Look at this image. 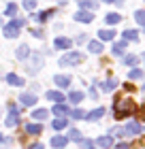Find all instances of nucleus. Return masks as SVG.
<instances>
[{
	"instance_id": "nucleus-1",
	"label": "nucleus",
	"mask_w": 145,
	"mask_h": 149,
	"mask_svg": "<svg viewBox=\"0 0 145 149\" xmlns=\"http://www.w3.org/2000/svg\"><path fill=\"white\" fill-rule=\"evenodd\" d=\"M134 109H137V104L130 98H120L115 102V119H124V117H128V115H132Z\"/></svg>"
},
{
	"instance_id": "nucleus-2",
	"label": "nucleus",
	"mask_w": 145,
	"mask_h": 149,
	"mask_svg": "<svg viewBox=\"0 0 145 149\" xmlns=\"http://www.w3.org/2000/svg\"><path fill=\"white\" fill-rule=\"evenodd\" d=\"M26 22H24V19H13V22H9V24H6L4 26V36L6 38H17L19 36V28H22V26H24Z\"/></svg>"
},
{
	"instance_id": "nucleus-3",
	"label": "nucleus",
	"mask_w": 145,
	"mask_h": 149,
	"mask_svg": "<svg viewBox=\"0 0 145 149\" xmlns=\"http://www.w3.org/2000/svg\"><path fill=\"white\" fill-rule=\"evenodd\" d=\"M43 64H45V58H43V53H32V58H28V72H30V74L39 72Z\"/></svg>"
},
{
	"instance_id": "nucleus-4",
	"label": "nucleus",
	"mask_w": 145,
	"mask_h": 149,
	"mask_svg": "<svg viewBox=\"0 0 145 149\" xmlns=\"http://www.w3.org/2000/svg\"><path fill=\"white\" fill-rule=\"evenodd\" d=\"M81 60H83V56H81L79 51H71V53H66V56H62L60 58V66H75V64H79Z\"/></svg>"
},
{
	"instance_id": "nucleus-5",
	"label": "nucleus",
	"mask_w": 145,
	"mask_h": 149,
	"mask_svg": "<svg viewBox=\"0 0 145 149\" xmlns=\"http://www.w3.org/2000/svg\"><path fill=\"white\" fill-rule=\"evenodd\" d=\"M19 107L17 104H9V115H6V126L13 128V126H17L19 124Z\"/></svg>"
},
{
	"instance_id": "nucleus-6",
	"label": "nucleus",
	"mask_w": 145,
	"mask_h": 149,
	"mask_svg": "<svg viewBox=\"0 0 145 149\" xmlns=\"http://www.w3.org/2000/svg\"><path fill=\"white\" fill-rule=\"evenodd\" d=\"M143 132V126L139 121H128L126 128H124V134H128V136H137V134Z\"/></svg>"
},
{
	"instance_id": "nucleus-7",
	"label": "nucleus",
	"mask_w": 145,
	"mask_h": 149,
	"mask_svg": "<svg viewBox=\"0 0 145 149\" xmlns=\"http://www.w3.org/2000/svg\"><path fill=\"white\" fill-rule=\"evenodd\" d=\"M75 19L79 24H92L94 22V13L92 11H77L75 13Z\"/></svg>"
},
{
	"instance_id": "nucleus-8",
	"label": "nucleus",
	"mask_w": 145,
	"mask_h": 149,
	"mask_svg": "<svg viewBox=\"0 0 145 149\" xmlns=\"http://www.w3.org/2000/svg\"><path fill=\"white\" fill-rule=\"evenodd\" d=\"M71 45H73V40L66 38V36H58L56 43H53V47H56V49H68Z\"/></svg>"
},
{
	"instance_id": "nucleus-9",
	"label": "nucleus",
	"mask_w": 145,
	"mask_h": 149,
	"mask_svg": "<svg viewBox=\"0 0 145 149\" xmlns=\"http://www.w3.org/2000/svg\"><path fill=\"white\" fill-rule=\"evenodd\" d=\"M6 83H9V85H15V87H22V85H24V79L17 77L15 72H9V74H6Z\"/></svg>"
},
{
	"instance_id": "nucleus-10",
	"label": "nucleus",
	"mask_w": 145,
	"mask_h": 149,
	"mask_svg": "<svg viewBox=\"0 0 145 149\" xmlns=\"http://www.w3.org/2000/svg\"><path fill=\"white\" fill-rule=\"evenodd\" d=\"M19 102L26 104V107H32V104H36V96H34V94H22V96H19Z\"/></svg>"
},
{
	"instance_id": "nucleus-11",
	"label": "nucleus",
	"mask_w": 145,
	"mask_h": 149,
	"mask_svg": "<svg viewBox=\"0 0 145 149\" xmlns=\"http://www.w3.org/2000/svg\"><path fill=\"white\" fill-rule=\"evenodd\" d=\"M66 143H68V139L66 136H53L51 139V147H56V149H62V147H66Z\"/></svg>"
},
{
	"instance_id": "nucleus-12",
	"label": "nucleus",
	"mask_w": 145,
	"mask_h": 149,
	"mask_svg": "<svg viewBox=\"0 0 145 149\" xmlns=\"http://www.w3.org/2000/svg\"><path fill=\"white\" fill-rule=\"evenodd\" d=\"M24 128H26V132H28V134H34V136L43 132V126H41V124H26Z\"/></svg>"
},
{
	"instance_id": "nucleus-13",
	"label": "nucleus",
	"mask_w": 145,
	"mask_h": 149,
	"mask_svg": "<svg viewBox=\"0 0 145 149\" xmlns=\"http://www.w3.org/2000/svg\"><path fill=\"white\" fill-rule=\"evenodd\" d=\"M53 81H56L60 87H68V83H71V77H68V74H56V77H53Z\"/></svg>"
},
{
	"instance_id": "nucleus-14",
	"label": "nucleus",
	"mask_w": 145,
	"mask_h": 149,
	"mask_svg": "<svg viewBox=\"0 0 145 149\" xmlns=\"http://www.w3.org/2000/svg\"><path fill=\"white\" fill-rule=\"evenodd\" d=\"M102 115H105V109H102V107H98V109H94L92 113H88L85 117H88L90 121H96V119H100Z\"/></svg>"
},
{
	"instance_id": "nucleus-15",
	"label": "nucleus",
	"mask_w": 145,
	"mask_h": 149,
	"mask_svg": "<svg viewBox=\"0 0 145 149\" xmlns=\"http://www.w3.org/2000/svg\"><path fill=\"white\" fill-rule=\"evenodd\" d=\"M126 45H128V40H120V43H115L113 45V56H122V53L126 51Z\"/></svg>"
},
{
	"instance_id": "nucleus-16",
	"label": "nucleus",
	"mask_w": 145,
	"mask_h": 149,
	"mask_svg": "<svg viewBox=\"0 0 145 149\" xmlns=\"http://www.w3.org/2000/svg\"><path fill=\"white\" fill-rule=\"evenodd\" d=\"M49 100H53V102H64V96H62V92H56V90H51V92H47L45 94Z\"/></svg>"
},
{
	"instance_id": "nucleus-17",
	"label": "nucleus",
	"mask_w": 145,
	"mask_h": 149,
	"mask_svg": "<svg viewBox=\"0 0 145 149\" xmlns=\"http://www.w3.org/2000/svg\"><path fill=\"white\" fill-rule=\"evenodd\" d=\"M96 143H98V147L107 149V147H111V143H113V136H98V139H96Z\"/></svg>"
},
{
	"instance_id": "nucleus-18",
	"label": "nucleus",
	"mask_w": 145,
	"mask_h": 149,
	"mask_svg": "<svg viewBox=\"0 0 145 149\" xmlns=\"http://www.w3.org/2000/svg\"><path fill=\"white\" fill-rule=\"evenodd\" d=\"M53 113H56L58 117H64V115L68 113V107H66L64 102H58L56 107H53Z\"/></svg>"
},
{
	"instance_id": "nucleus-19",
	"label": "nucleus",
	"mask_w": 145,
	"mask_h": 149,
	"mask_svg": "<svg viewBox=\"0 0 145 149\" xmlns=\"http://www.w3.org/2000/svg\"><path fill=\"white\" fill-rule=\"evenodd\" d=\"M98 38L100 40H113L115 38V30H100L98 32Z\"/></svg>"
},
{
	"instance_id": "nucleus-20",
	"label": "nucleus",
	"mask_w": 145,
	"mask_h": 149,
	"mask_svg": "<svg viewBox=\"0 0 145 149\" xmlns=\"http://www.w3.org/2000/svg\"><path fill=\"white\" fill-rule=\"evenodd\" d=\"M4 15L6 17H15L17 15V4L15 2H9V4H6V9H4Z\"/></svg>"
},
{
	"instance_id": "nucleus-21",
	"label": "nucleus",
	"mask_w": 145,
	"mask_h": 149,
	"mask_svg": "<svg viewBox=\"0 0 145 149\" xmlns=\"http://www.w3.org/2000/svg\"><path fill=\"white\" fill-rule=\"evenodd\" d=\"M28 56H30L28 45H19V49H17V60H26Z\"/></svg>"
},
{
	"instance_id": "nucleus-22",
	"label": "nucleus",
	"mask_w": 145,
	"mask_h": 149,
	"mask_svg": "<svg viewBox=\"0 0 145 149\" xmlns=\"http://www.w3.org/2000/svg\"><path fill=\"white\" fill-rule=\"evenodd\" d=\"M115 87H117V79H109V81L102 83V92H111V90H115Z\"/></svg>"
},
{
	"instance_id": "nucleus-23",
	"label": "nucleus",
	"mask_w": 145,
	"mask_h": 149,
	"mask_svg": "<svg viewBox=\"0 0 145 149\" xmlns=\"http://www.w3.org/2000/svg\"><path fill=\"white\" fill-rule=\"evenodd\" d=\"M105 22L111 24V26H113V24H120V22H122V15H117V13H109V15L105 17Z\"/></svg>"
},
{
	"instance_id": "nucleus-24",
	"label": "nucleus",
	"mask_w": 145,
	"mask_h": 149,
	"mask_svg": "<svg viewBox=\"0 0 145 149\" xmlns=\"http://www.w3.org/2000/svg\"><path fill=\"white\" fill-rule=\"evenodd\" d=\"M56 130H62V128H66L68 126V121H66V117H58V119H53V124H51Z\"/></svg>"
},
{
	"instance_id": "nucleus-25",
	"label": "nucleus",
	"mask_w": 145,
	"mask_h": 149,
	"mask_svg": "<svg viewBox=\"0 0 145 149\" xmlns=\"http://www.w3.org/2000/svg\"><path fill=\"white\" fill-rule=\"evenodd\" d=\"M47 115H49V113H47V109H34V111H32V117H34V119H47Z\"/></svg>"
},
{
	"instance_id": "nucleus-26",
	"label": "nucleus",
	"mask_w": 145,
	"mask_h": 149,
	"mask_svg": "<svg viewBox=\"0 0 145 149\" xmlns=\"http://www.w3.org/2000/svg\"><path fill=\"white\" fill-rule=\"evenodd\" d=\"M81 100H83V92H79V90L77 92H71V102L73 104H79Z\"/></svg>"
},
{
	"instance_id": "nucleus-27",
	"label": "nucleus",
	"mask_w": 145,
	"mask_h": 149,
	"mask_svg": "<svg viewBox=\"0 0 145 149\" xmlns=\"http://www.w3.org/2000/svg\"><path fill=\"white\" fill-rule=\"evenodd\" d=\"M137 38H139L137 30H124V40H137Z\"/></svg>"
},
{
	"instance_id": "nucleus-28",
	"label": "nucleus",
	"mask_w": 145,
	"mask_h": 149,
	"mask_svg": "<svg viewBox=\"0 0 145 149\" xmlns=\"http://www.w3.org/2000/svg\"><path fill=\"white\" fill-rule=\"evenodd\" d=\"M90 51L92 53H102V43L100 40H92V43H90Z\"/></svg>"
},
{
	"instance_id": "nucleus-29",
	"label": "nucleus",
	"mask_w": 145,
	"mask_h": 149,
	"mask_svg": "<svg viewBox=\"0 0 145 149\" xmlns=\"http://www.w3.org/2000/svg\"><path fill=\"white\" fill-rule=\"evenodd\" d=\"M79 147H81V149H94V141H90V139H79Z\"/></svg>"
},
{
	"instance_id": "nucleus-30",
	"label": "nucleus",
	"mask_w": 145,
	"mask_h": 149,
	"mask_svg": "<svg viewBox=\"0 0 145 149\" xmlns=\"http://www.w3.org/2000/svg\"><path fill=\"white\" fill-rule=\"evenodd\" d=\"M79 4H81V9H83V11H92L94 6H96L92 0H79Z\"/></svg>"
},
{
	"instance_id": "nucleus-31",
	"label": "nucleus",
	"mask_w": 145,
	"mask_h": 149,
	"mask_svg": "<svg viewBox=\"0 0 145 149\" xmlns=\"http://www.w3.org/2000/svg\"><path fill=\"white\" fill-rule=\"evenodd\" d=\"M51 15H53V9H51V11H43V13H39L36 19H39V22H47V19H49Z\"/></svg>"
},
{
	"instance_id": "nucleus-32",
	"label": "nucleus",
	"mask_w": 145,
	"mask_h": 149,
	"mask_svg": "<svg viewBox=\"0 0 145 149\" xmlns=\"http://www.w3.org/2000/svg\"><path fill=\"white\" fill-rule=\"evenodd\" d=\"M137 62H139L137 56H126V58H124V64H126V66H137Z\"/></svg>"
},
{
	"instance_id": "nucleus-33",
	"label": "nucleus",
	"mask_w": 145,
	"mask_h": 149,
	"mask_svg": "<svg viewBox=\"0 0 145 149\" xmlns=\"http://www.w3.org/2000/svg\"><path fill=\"white\" fill-rule=\"evenodd\" d=\"M134 19H137V24L145 26V11H137V13H134Z\"/></svg>"
},
{
	"instance_id": "nucleus-34",
	"label": "nucleus",
	"mask_w": 145,
	"mask_h": 149,
	"mask_svg": "<svg viewBox=\"0 0 145 149\" xmlns=\"http://www.w3.org/2000/svg\"><path fill=\"white\" fill-rule=\"evenodd\" d=\"M128 77H130V79H141V77H143V70H141V68H132Z\"/></svg>"
},
{
	"instance_id": "nucleus-35",
	"label": "nucleus",
	"mask_w": 145,
	"mask_h": 149,
	"mask_svg": "<svg viewBox=\"0 0 145 149\" xmlns=\"http://www.w3.org/2000/svg\"><path fill=\"white\" fill-rule=\"evenodd\" d=\"M34 6H36V2H34V0H24V9H26V11H32Z\"/></svg>"
},
{
	"instance_id": "nucleus-36",
	"label": "nucleus",
	"mask_w": 145,
	"mask_h": 149,
	"mask_svg": "<svg viewBox=\"0 0 145 149\" xmlns=\"http://www.w3.org/2000/svg\"><path fill=\"white\" fill-rule=\"evenodd\" d=\"M73 117H75V119H83V117H85V111L75 109V111H73Z\"/></svg>"
},
{
	"instance_id": "nucleus-37",
	"label": "nucleus",
	"mask_w": 145,
	"mask_h": 149,
	"mask_svg": "<svg viewBox=\"0 0 145 149\" xmlns=\"http://www.w3.org/2000/svg\"><path fill=\"white\" fill-rule=\"evenodd\" d=\"M66 139H73V141H79L81 139V134H79V130H71V132H68V136Z\"/></svg>"
},
{
	"instance_id": "nucleus-38",
	"label": "nucleus",
	"mask_w": 145,
	"mask_h": 149,
	"mask_svg": "<svg viewBox=\"0 0 145 149\" xmlns=\"http://www.w3.org/2000/svg\"><path fill=\"white\" fill-rule=\"evenodd\" d=\"M113 149H130V143H117Z\"/></svg>"
},
{
	"instance_id": "nucleus-39",
	"label": "nucleus",
	"mask_w": 145,
	"mask_h": 149,
	"mask_svg": "<svg viewBox=\"0 0 145 149\" xmlns=\"http://www.w3.org/2000/svg\"><path fill=\"white\" fill-rule=\"evenodd\" d=\"M30 149H45V145L43 143H34V145H30Z\"/></svg>"
},
{
	"instance_id": "nucleus-40",
	"label": "nucleus",
	"mask_w": 145,
	"mask_h": 149,
	"mask_svg": "<svg viewBox=\"0 0 145 149\" xmlns=\"http://www.w3.org/2000/svg\"><path fill=\"white\" fill-rule=\"evenodd\" d=\"M105 2H115V4H124V0H105Z\"/></svg>"
},
{
	"instance_id": "nucleus-41",
	"label": "nucleus",
	"mask_w": 145,
	"mask_h": 149,
	"mask_svg": "<svg viewBox=\"0 0 145 149\" xmlns=\"http://www.w3.org/2000/svg\"><path fill=\"white\" fill-rule=\"evenodd\" d=\"M2 139H4V136H2V134H0V145H2Z\"/></svg>"
},
{
	"instance_id": "nucleus-42",
	"label": "nucleus",
	"mask_w": 145,
	"mask_h": 149,
	"mask_svg": "<svg viewBox=\"0 0 145 149\" xmlns=\"http://www.w3.org/2000/svg\"><path fill=\"white\" fill-rule=\"evenodd\" d=\"M143 92H145V85H143Z\"/></svg>"
},
{
	"instance_id": "nucleus-43",
	"label": "nucleus",
	"mask_w": 145,
	"mask_h": 149,
	"mask_svg": "<svg viewBox=\"0 0 145 149\" xmlns=\"http://www.w3.org/2000/svg\"><path fill=\"white\" fill-rule=\"evenodd\" d=\"M0 22H2V19H0Z\"/></svg>"
},
{
	"instance_id": "nucleus-44",
	"label": "nucleus",
	"mask_w": 145,
	"mask_h": 149,
	"mask_svg": "<svg viewBox=\"0 0 145 149\" xmlns=\"http://www.w3.org/2000/svg\"><path fill=\"white\" fill-rule=\"evenodd\" d=\"M94 149H96V147H94Z\"/></svg>"
}]
</instances>
